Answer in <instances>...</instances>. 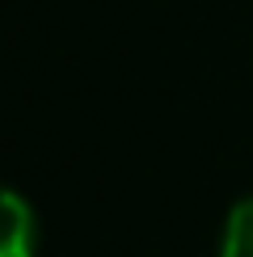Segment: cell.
I'll use <instances>...</instances> for the list:
<instances>
[{
    "label": "cell",
    "mask_w": 253,
    "mask_h": 257,
    "mask_svg": "<svg viewBox=\"0 0 253 257\" xmlns=\"http://www.w3.org/2000/svg\"><path fill=\"white\" fill-rule=\"evenodd\" d=\"M219 257H253V194L228 211L219 232Z\"/></svg>",
    "instance_id": "7a4b0ae2"
},
{
    "label": "cell",
    "mask_w": 253,
    "mask_h": 257,
    "mask_svg": "<svg viewBox=\"0 0 253 257\" xmlns=\"http://www.w3.org/2000/svg\"><path fill=\"white\" fill-rule=\"evenodd\" d=\"M38 215L17 190L0 186V257H34Z\"/></svg>",
    "instance_id": "6da1fadb"
}]
</instances>
